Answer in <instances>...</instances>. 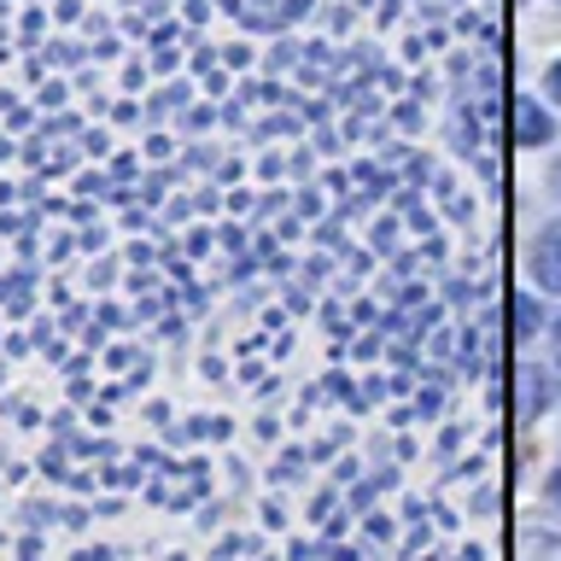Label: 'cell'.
Here are the masks:
<instances>
[{
	"instance_id": "cell-1",
	"label": "cell",
	"mask_w": 561,
	"mask_h": 561,
	"mask_svg": "<svg viewBox=\"0 0 561 561\" xmlns=\"http://www.w3.org/2000/svg\"><path fill=\"white\" fill-rule=\"evenodd\" d=\"M508 123H515V140H520V147H550V140H556V123H550V112H543L533 94H515V100H508Z\"/></svg>"
},
{
	"instance_id": "cell-2",
	"label": "cell",
	"mask_w": 561,
	"mask_h": 561,
	"mask_svg": "<svg viewBox=\"0 0 561 561\" xmlns=\"http://www.w3.org/2000/svg\"><path fill=\"white\" fill-rule=\"evenodd\" d=\"M526 270L543 293H561V222H550L543 234L533 240V252H526Z\"/></svg>"
},
{
	"instance_id": "cell-3",
	"label": "cell",
	"mask_w": 561,
	"mask_h": 561,
	"mask_svg": "<svg viewBox=\"0 0 561 561\" xmlns=\"http://www.w3.org/2000/svg\"><path fill=\"white\" fill-rule=\"evenodd\" d=\"M550 403V375L543 368H515V421H538Z\"/></svg>"
},
{
	"instance_id": "cell-4",
	"label": "cell",
	"mask_w": 561,
	"mask_h": 561,
	"mask_svg": "<svg viewBox=\"0 0 561 561\" xmlns=\"http://www.w3.org/2000/svg\"><path fill=\"white\" fill-rule=\"evenodd\" d=\"M508 333H515V340H533V333H538V305L526 293L508 305Z\"/></svg>"
},
{
	"instance_id": "cell-5",
	"label": "cell",
	"mask_w": 561,
	"mask_h": 561,
	"mask_svg": "<svg viewBox=\"0 0 561 561\" xmlns=\"http://www.w3.org/2000/svg\"><path fill=\"white\" fill-rule=\"evenodd\" d=\"M543 88H550V94H556V100H561V59H556V65H550V70H543Z\"/></svg>"
},
{
	"instance_id": "cell-6",
	"label": "cell",
	"mask_w": 561,
	"mask_h": 561,
	"mask_svg": "<svg viewBox=\"0 0 561 561\" xmlns=\"http://www.w3.org/2000/svg\"><path fill=\"white\" fill-rule=\"evenodd\" d=\"M550 497H556V508H561V462H556V473H550Z\"/></svg>"
},
{
	"instance_id": "cell-7",
	"label": "cell",
	"mask_w": 561,
	"mask_h": 561,
	"mask_svg": "<svg viewBox=\"0 0 561 561\" xmlns=\"http://www.w3.org/2000/svg\"><path fill=\"white\" fill-rule=\"evenodd\" d=\"M550 182H556V193H561V164H556V170H550Z\"/></svg>"
}]
</instances>
